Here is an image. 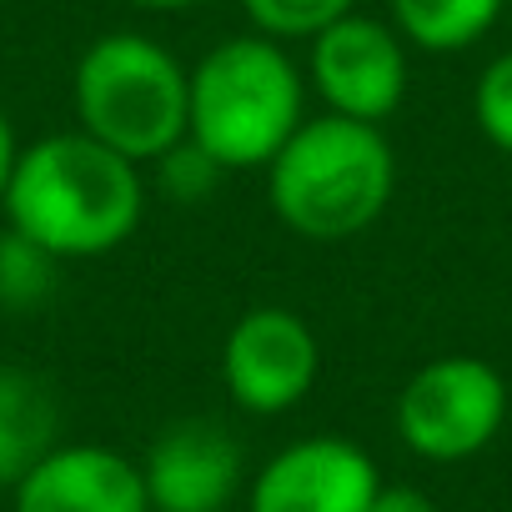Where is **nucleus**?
Returning a JSON list of instances; mask_svg holds the SVG:
<instances>
[{"label": "nucleus", "instance_id": "6", "mask_svg": "<svg viewBox=\"0 0 512 512\" xmlns=\"http://www.w3.org/2000/svg\"><path fill=\"white\" fill-rule=\"evenodd\" d=\"M322 372V342L292 307H251L221 342V387L251 417L292 412Z\"/></svg>", "mask_w": 512, "mask_h": 512}, {"label": "nucleus", "instance_id": "14", "mask_svg": "<svg viewBox=\"0 0 512 512\" xmlns=\"http://www.w3.org/2000/svg\"><path fill=\"white\" fill-rule=\"evenodd\" d=\"M56 256L26 241L21 231H0V307H36L56 287Z\"/></svg>", "mask_w": 512, "mask_h": 512}, {"label": "nucleus", "instance_id": "16", "mask_svg": "<svg viewBox=\"0 0 512 512\" xmlns=\"http://www.w3.org/2000/svg\"><path fill=\"white\" fill-rule=\"evenodd\" d=\"M156 166H161V186H166L176 201H201V196H211V186L221 181V166H216L196 141H181V146L166 151Z\"/></svg>", "mask_w": 512, "mask_h": 512}, {"label": "nucleus", "instance_id": "19", "mask_svg": "<svg viewBox=\"0 0 512 512\" xmlns=\"http://www.w3.org/2000/svg\"><path fill=\"white\" fill-rule=\"evenodd\" d=\"M141 11H191V6H206V0H131Z\"/></svg>", "mask_w": 512, "mask_h": 512}, {"label": "nucleus", "instance_id": "5", "mask_svg": "<svg viewBox=\"0 0 512 512\" xmlns=\"http://www.w3.org/2000/svg\"><path fill=\"white\" fill-rule=\"evenodd\" d=\"M397 437L422 462H467L507 422V382L482 357H432L397 392Z\"/></svg>", "mask_w": 512, "mask_h": 512}, {"label": "nucleus", "instance_id": "11", "mask_svg": "<svg viewBox=\"0 0 512 512\" xmlns=\"http://www.w3.org/2000/svg\"><path fill=\"white\" fill-rule=\"evenodd\" d=\"M51 447H61L56 392L21 367H0V487H16Z\"/></svg>", "mask_w": 512, "mask_h": 512}, {"label": "nucleus", "instance_id": "20", "mask_svg": "<svg viewBox=\"0 0 512 512\" xmlns=\"http://www.w3.org/2000/svg\"><path fill=\"white\" fill-rule=\"evenodd\" d=\"M146 512H161V507H146Z\"/></svg>", "mask_w": 512, "mask_h": 512}, {"label": "nucleus", "instance_id": "18", "mask_svg": "<svg viewBox=\"0 0 512 512\" xmlns=\"http://www.w3.org/2000/svg\"><path fill=\"white\" fill-rule=\"evenodd\" d=\"M16 156H21V146H16V126H11L6 111H0V196H6V181H11V171H16Z\"/></svg>", "mask_w": 512, "mask_h": 512}, {"label": "nucleus", "instance_id": "9", "mask_svg": "<svg viewBox=\"0 0 512 512\" xmlns=\"http://www.w3.org/2000/svg\"><path fill=\"white\" fill-rule=\"evenodd\" d=\"M141 482L161 512H221L241 487V447L221 422L181 417L146 447Z\"/></svg>", "mask_w": 512, "mask_h": 512}, {"label": "nucleus", "instance_id": "2", "mask_svg": "<svg viewBox=\"0 0 512 512\" xmlns=\"http://www.w3.org/2000/svg\"><path fill=\"white\" fill-rule=\"evenodd\" d=\"M397 191V156L382 126L352 116H307L267 166L277 221L307 241H352L382 221Z\"/></svg>", "mask_w": 512, "mask_h": 512}, {"label": "nucleus", "instance_id": "17", "mask_svg": "<svg viewBox=\"0 0 512 512\" xmlns=\"http://www.w3.org/2000/svg\"><path fill=\"white\" fill-rule=\"evenodd\" d=\"M367 512H437V507H432V497H427L422 487H412V482H382Z\"/></svg>", "mask_w": 512, "mask_h": 512}, {"label": "nucleus", "instance_id": "3", "mask_svg": "<svg viewBox=\"0 0 512 512\" xmlns=\"http://www.w3.org/2000/svg\"><path fill=\"white\" fill-rule=\"evenodd\" d=\"M307 121V76L272 36L216 41L191 66V121L196 141L221 171H267L272 156Z\"/></svg>", "mask_w": 512, "mask_h": 512}, {"label": "nucleus", "instance_id": "8", "mask_svg": "<svg viewBox=\"0 0 512 512\" xmlns=\"http://www.w3.org/2000/svg\"><path fill=\"white\" fill-rule=\"evenodd\" d=\"M382 472L352 437H302L256 467L246 487V512H367Z\"/></svg>", "mask_w": 512, "mask_h": 512}, {"label": "nucleus", "instance_id": "1", "mask_svg": "<svg viewBox=\"0 0 512 512\" xmlns=\"http://www.w3.org/2000/svg\"><path fill=\"white\" fill-rule=\"evenodd\" d=\"M0 206L6 226L56 262H91L136 236L146 216V181L136 161L76 126L16 156Z\"/></svg>", "mask_w": 512, "mask_h": 512}, {"label": "nucleus", "instance_id": "15", "mask_svg": "<svg viewBox=\"0 0 512 512\" xmlns=\"http://www.w3.org/2000/svg\"><path fill=\"white\" fill-rule=\"evenodd\" d=\"M472 121L497 151L512 156V51H497L482 66L472 86Z\"/></svg>", "mask_w": 512, "mask_h": 512}, {"label": "nucleus", "instance_id": "7", "mask_svg": "<svg viewBox=\"0 0 512 512\" xmlns=\"http://www.w3.org/2000/svg\"><path fill=\"white\" fill-rule=\"evenodd\" d=\"M307 46V86L322 96L332 116L382 126L407 101V41L397 36V26L352 11Z\"/></svg>", "mask_w": 512, "mask_h": 512}, {"label": "nucleus", "instance_id": "10", "mask_svg": "<svg viewBox=\"0 0 512 512\" xmlns=\"http://www.w3.org/2000/svg\"><path fill=\"white\" fill-rule=\"evenodd\" d=\"M141 462L101 442H61L51 447L16 487L11 512H146Z\"/></svg>", "mask_w": 512, "mask_h": 512}, {"label": "nucleus", "instance_id": "12", "mask_svg": "<svg viewBox=\"0 0 512 512\" xmlns=\"http://www.w3.org/2000/svg\"><path fill=\"white\" fill-rule=\"evenodd\" d=\"M507 11V0H392V26L427 56L472 51Z\"/></svg>", "mask_w": 512, "mask_h": 512}, {"label": "nucleus", "instance_id": "13", "mask_svg": "<svg viewBox=\"0 0 512 512\" xmlns=\"http://www.w3.org/2000/svg\"><path fill=\"white\" fill-rule=\"evenodd\" d=\"M241 11L251 21L256 36L272 41H312L327 26H337L342 16L357 11V0H241Z\"/></svg>", "mask_w": 512, "mask_h": 512}, {"label": "nucleus", "instance_id": "4", "mask_svg": "<svg viewBox=\"0 0 512 512\" xmlns=\"http://www.w3.org/2000/svg\"><path fill=\"white\" fill-rule=\"evenodd\" d=\"M76 121L101 146L146 166L186 141L191 71L141 31L96 36L71 76Z\"/></svg>", "mask_w": 512, "mask_h": 512}]
</instances>
